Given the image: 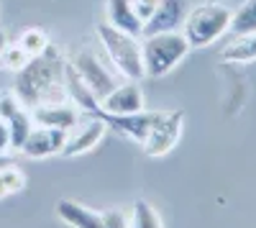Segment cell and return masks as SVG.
<instances>
[{
    "label": "cell",
    "instance_id": "1",
    "mask_svg": "<svg viewBox=\"0 0 256 228\" xmlns=\"http://www.w3.org/2000/svg\"><path fill=\"white\" fill-rule=\"evenodd\" d=\"M64 67H67V59L62 56V52L54 44H49L44 52L31 56L16 72L13 95L28 110L38 106H49V102H64L67 100Z\"/></svg>",
    "mask_w": 256,
    "mask_h": 228
},
{
    "label": "cell",
    "instance_id": "2",
    "mask_svg": "<svg viewBox=\"0 0 256 228\" xmlns=\"http://www.w3.org/2000/svg\"><path fill=\"white\" fill-rule=\"evenodd\" d=\"M190 41L182 31H162L144 36L141 41V56H144V72L146 77H166L180 62L190 54Z\"/></svg>",
    "mask_w": 256,
    "mask_h": 228
},
{
    "label": "cell",
    "instance_id": "3",
    "mask_svg": "<svg viewBox=\"0 0 256 228\" xmlns=\"http://www.w3.org/2000/svg\"><path fill=\"white\" fill-rule=\"evenodd\" d=\"M100 44L108 54V59L113 62V67L126 77V80H144L146 72H144V56H141V41L126 31H118L113 28L110 24H98L95 28Z\"/></svg>",
    "mask_w": 256,
    "mask_h": 228
},
{
    "label": "cell",
    "instance_id": "4",
    "mask_svg": "<svg viewBox=\"0 0 256 228\" xmlns=\"http://www.w3.org/2000/svg\"><path fill=\"white\" fill-rule=\"evenodd\" d=\"M230 18L233 13L223 3H202V6H195L192 10H187L182 34L192 49H202L230 31Z\"/></svg>",
    "mask_w": 256,
    "mask_h": 228
},
{
    "label": "cell",
    "instance_id": "5",
    "mask_svg": "<svg viewBox=\"0 0 256 228\" xmlns=\"http://www.w3.org/2000/svg\"><path fill=\"white\" fill-rule=\"evenodd\" d=\"M182 128H184V113L182 110H162L159 120L152 126V131H148V136L141 144L146 156H154V159L166 156L180 144Z\"/></svg>",
    "mask_w": 256,
    "mask_h": 228
},
{
    "label": "cell",
    "instance_id": "6",
    "mask_svg": "<svg viewBox=\"0 0 256 228\" xmlns=\"http://www.w3.org/2000/svg\"><path fill=\"white\" fill-rule=\"evenodd\" d=\"M67 62L72 64V70L77 72V77L84 82V88H88V90L98 98V102L118 85L116 77H113L108 70H105V64L100 62V56H95L90 49L74 52L72 59H67Z\"/></svg>",
    "mask_w": 256,
    "mask_h": 228
},
{
    "label": "cell",
    "instance_id": "7",
    "mask_svg": "<svg viewBox=\"0 0 256 228\" xmlns=\"http://www.w3.org/2000/svg\"><path fill=\"white\" fill-rule=\"evenodd\" d=\"M95 118H100L108 128H113L120 136H128L138 144H144V138L148 136L152 126L159 120L162 110H138V113H128V116H110V113H102L100 108L95 113H90Z\"/></svg>",
    "mask_w": 256,
    "mask_h": 228
},
{
    "label": "cell",
    "instance_id": "8",
    "mask_svg": "<svg viewBox=\"0 0 256 228\" xmlns=\"http://www.w3.org/2000/svg\"><path fill=\"white\" fill-rule=\"evenodd\" d=\"M82 118H84V123L82 120L77 123L72 128V134H67V141H64V146H62V156H67V159H74V156L92 152L105 138V134H108V126H105L100 118H95V116H82Z\"/></svg>",
    "mask_w": 256,
    "mask_h": 228
},
{
    "label": "cell",
    "instance_id": "9",
    "mask_svg": "<svg viewBox=\"0 0 256 228\" xmlns=\"http://www.w3.org/2000/svg\"><path fill=\"white\" fill-rule=\"evenodd\" d=\"M144 92L138 88V82L128 80L123 85H116L108 95L100 100V110L110 113V116H128V113H138L144 110Z\"/></svg>",
    "mask_w": 256,
    "mask_h": 228
},
{
    "label": "cell",
    "instance_id": "10",
    "mask_svg": "<svg viewBox=\"0 0 256 228\" xmlns=\"http://www.w3.org/2000/svg\"><path fill=\"white\" fill-rule=\"evenodd\" d=\"M67 141V131L49 128V126H34L28 138L20 146V154L28 159H46L54 154H62V146Z\"/></svg>",
    "mask_w": 256,
    "mask_h": 228
},
{
    "label": "cell",
    "instance_id": "11",
    "mask_svg": "<svg viewBox=\"0 0 256 228\" xmlns=\"http://www.w3.org/2000/svg\"><path fill=\"white\" fill-rule=\"evenodd\" d=\"M31 118L36 126H49V128H59L70 134L82 120V110L72 106L70 100H64V102H49V106L31 108Z\"/></svg>",
    "mask_w": 256,
    "mask_h": 228
},
{
    "label": "cell",
    "instance_id": "12",
    "mask_svg": "<svg viewBox=\"0 0 256 228\" xmlns=\"http://www.w3.org/2000/svg\"><path fill=\"white\" fill-rule=\"evenodd\" d=\"M187 18V0H159L154 16L144 24L141 36H152L162 31H177Z\"/></svg>",
    "mask_w": 256,
    "mask_h": 228
},
{
    "label": "cell",
    "instance_id": "13",
    "mask_svg": "<svg viewBox=\"0 0 256 228\" xmlns=\"http://www.w3.org/2000/svg\"><path fill=\"white\" fill-rule=\"evenodd\" d=\"M54 213L62 223H67L70 228H102V213L92 210V208H84L82 202L70 200V198H62L54 205Z\"/></svg>",
    "mask_w": 256,
    "mask_h": 228
},
{
    "label": "cell",
    "instance_id": "14",
    "mask_svg": "<svg viewBox=\"0 0 256 228\" xmlns=\"http://www.w3.org/2000/svg\"><path fill=\"white\" fill-rule=\"evenodd\" d=\"M105 3H108V24L113 28L126 31L131 36H141L144 24L138 20L131 0H105Z\"/></svg>",
    "mask_w": 256,
    "mask_h": 228
},
{
    "label": "cell",
    "instance_id": "15",
    "mask_svg": "<svg viewBox=\"0 0 256 228\" xmlns=\"http://www.w3.org/2000/svg\"><path fill=\"white\" fill-rule=\"evenodd\" d=\"M220 59L228 62V64H248V62H256V34L236 36L228 46H223Z\"/></svg>",
    "mask_w": 256,
    "mask_h": 228
},
{
    "label": "cell",
    "instance_id": "16",
    "mask_svg": "<svg viewBox=\"0 0 256 228\" xmlns=\"http://www.w3.org/2000/svg\"><path fill=\"white\" fill-rule=\"evenodd\" d=\"M8 131H10V149L20 152V146H24V141L28 138L31 128H34V118H31V110L20 108L18 113H13L8 120Z\"/></svg>",
    "mask_w": 256,
    "mask_h": 228
},
{
    "label": "cell",
    "instance_id": "17",
    "mask_svg": "<svg viewBox=\"0 0 256 228\" xmlns=\"http://www.w3.org/2000/svg\"><path fill=\"white\" fill-rule=\"evenodd\" d=\"M128 220H131V228H164L156 208L148 200H136Z\"/></svg>",
    "mask_w": 256,
    "mask_h": 228
},
{
    "label": "cell",
    "instance_id": "18",
    "mask_svg": "<svg viewBox=\"0 0 256 228\" xmlns=\"http://www.w3.org/2000/svg\"><path fill=\"white\" fill-rule=\"evenodd\" d=\"M230 34H256V0H246V3L233 13L230 18Z\"/></svg>",
    "mask_w": 256,
    "mask_h": 228
},
{
    "label": "cell",
    "instance_id": "19",
    "mask_svg": "<svg viewBox=\"0 0 256 228\" xmlns=\"http://www.w3.org/2000/svg\"><path fill=\"white\" fill-rule=\"evenodd\" d=\"M26 188V174L20 172L18 167H13V164H8V167L0 170V200L6 198H13L18 195L20 190Z\"/></svg>",
    "mask_w": 256,
    "mask_h": 228
},
{
    "label": "cell",
    "instance_id": "20",
    "mask_svg": "<svg viewBox=\"0 0 256 228\" xmlns=\"http://www.w3.org/2000/svg\"><path fill=\"white\" fill-rule=\"evenodd\" d=\"M18 44H20V49H24L28 56H36V54L44 52L52 41H49V34H46V31L31 26V28H26L24 34L18 36Z\"/></svg>",
    "mask_w": 256,
    "mask_h": 228
},
{
    "label": "cell",
    "instance_id": "21",
    "mask_svg": "<svg viewBox=\"0 0 256 228\" xmlns=\"http://www.w3.org/2000/svg\"><path fill=\"white\" fill-rule=\"evenodd\" d=\"M28 59H31V56H28L24 49H20L18 41H8L6 49H3V56H0V64H3V67H10L13 72H18Z\"/></svg>",
    "mask_w": 256,
    "mask_h": 228
},
{
    "label": "cell",
    "instance_id": "22",
    "mask_svg": "<svg viewBox=\"0 0 256 228\" xmlns=\"http://www.w3.org/2000/svg\"><path fill=\"white\" fill-rule=\"evenodd\" d=\"M102 228H131V220L128 216L118 208H110L102 213Z\"/></svg>",
    "mask_w": 256,
    "mask_h": 228
},
{
    "label": "cell",
    "instance_id": "23",
    "mask_svg": "<svg viewBox=\"0 0 256 228\" xmlns=\"http://www.w3.org/2000/svg\"><path fill=\"white\" fill-rule=\"evenodd\" d=\"M20 108H24V106H20V100L10 92V95H0V118H3V120H8L13 113H18Z\"/></svg>",
    "mask_w": 256,
    "mask_h": 228
},
{
    "label": "cell",
    "instance_id": "24",
    "mask_svg": "<svg viewBox=\"0 0 256 228\" xmlns=\"http://www.w3.org/2000/svg\"><path fill=\"white\" fill-rule=\"evenodd\" d=\"M131 3H134V10H136L138 20H141V24H146V20L154 16L159 0H131Z\"/></svg>",
    "mask_w": 256,
    "mask_h": 228
},
{
    "label": "cell",
    "instance_id": "25",
    "mask_svg": "<svg viewBox=\"0 0 256 228\" xmlns=\"http://www.w3.org/2000/svg\"><path fill=\"white\" fill-rule=\"evenodd\" d=\"M10 152V131H8V123L0 118V154H8Z\"/></svg>",
    "mask_w": 256,
    "mask_h": 228
},
{
    "label": "cell",
    "instance_id": "26",
    "mask_svg": "<svg viewBox=\"0 0 256 228\" xmlns=\"http://www.w3.org/2000/svg\"><path fill=\"white\" fill-rule=\"evenodd\" d=\"M6 44H8V36H6V31L0 28V56H3V49H6Z\"/></svg>",
    "mask_w": 256,
    "mask_h": 228
},
{
    "label": "cell",
    "instance_id": "27",
    "mask_svg": "<svg viewBox=\"0 0 256 228\" xmlns=\"http://www.w3.org/2000/svg\"><path fill=\"white\" fill-rule=\"evenodd\" d=\"M8 164H13V162H10V156H8V154H0V170L8 167Z\"/></svg>",
    "mask_w": 256,
    "mask_h": 228
}]
</instances>
